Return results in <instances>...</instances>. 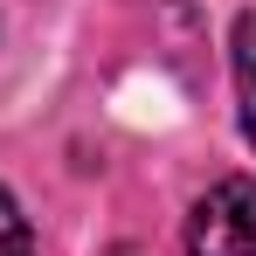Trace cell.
Here are the masks:
<instances>
[{
	"label": "cell",
	"mask_w": 256,
	"mask_h": 256,
	"mask_svg": "<svg viewBox=\"0 0 256 256\" xmlns=\"http://www.w3.org/2000/svg\"><path fill=\"white\" fill-rule=\"evenodd\" d=\"M194 256H256V180H222L187 214Z\"/></svg>",
	"instance_id": "1"
},
{
	"label": "cell",
	"mask_w": 256,
	"mask_h": 256,
	"mask_svg": "<svg viewBox=\"0 0 256 256\" xmlns=\"http://www.w3.org/2000/svg\"><path fill=\"white\" fill-rule=\"evenodd\" d=\"M0 256H35V228H28V214L7 187H0Z\"/></svg>",
	"instance_id": "2"
},
{
	"label": "cell",
	"mask_w": 256,
	"mask_h": 256,
	"mask_svg": "<svg viewBox=\"0 0 256 256\" xmlns=\"http://www.w3.org/2000/svg\"><path fill=\"white\" fill-rule=\"evenodd\" d=\"M236 90H242V132L256 146V62H236Z\"/></svg>",
	"instance_id": "3"
}]
</instances>
